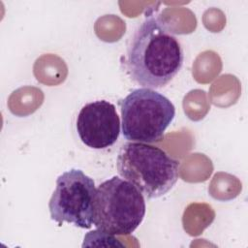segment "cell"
<instances>
[{
    "label": "cell",
    "mask_w": 248,
    "mask_h": 248,
    "mask_svg": "<svg viewBox=\"0 0 248 248\" xmlns=\"http://www.w3.org/2000/svg\"><path fill=\"white\" fill-rule=\"evenodd\" d=\"M145 211L140 190L129 181L112 176L96 190L93 225L111 235H128L141 224Z\"/></svg>",
    "instance_id": "obj_3"
},
{
    "label": "cell",
    "mask_w": 248,
    "mask_h": 248,
    "mask_svg": "<svg viewBox=\"0 0 248 248\" xmlns=\"http://www.w3.org/2000/svg\"><path fill=\"white\" fill-rule=\"evenodd\" d=\"M80 140L90 148L105 149L113 145L120 134V119L115 106L98 100L81 108L77 118Z\"/></svg>",
    "instance_id": "obj_6"
},
{
    "label": "cell",
    "mask_w": 248,
    "mask_h": 248,
    "mask_svg": "<svg viewBox=\"0 0 248 248\" xmlns=\"http://www.w3.org/2000/svg\"><path fill=\"white\" fill-rule=\"evenodd\" d=\"M122 134L131 141L151 143L160 140L175 116L169 98L150 88H138L119 102Z\"/></svg>",
    "instance_id": "obj_4"
},
{
    "label": "cell",
    "mask_w": 248,
    "mask_h": 248,
    "mask_svg": "<svg viewBox=\"0 0 248 248\" xmlns=\"http://www.w3.org/2000/svg\"><path fill=\"white\" fill-rule=\"evenodd\" d=\"M183 60L181 44L170 23L157 13L146 15L127 48L132 79L145 88H162L178 74Z\"/></svg>",
    "instance_id": "obj_1"
},
{
    "label": "cell",
    "mask_w": 248,
    "mask_h": 248,
    "mask_svg": "<svg viewBox=\"0 0 248 248\" xmlns=\"http://www.w3.org/2000/svg\"><path fill=\"white\" fill-rule=\"evenodd\" d=\"M93 178L81 170L71 169L56 179V187L48 202L52 221L59 225L73 224L81 229L93 225V209L96 196Z\"/></svg>",
    "instance_id": "obj_5"
},
{
    "label": "cell",
    "mask_w": 248,
    "mask_h": 248,
    "mask_svg": "<svg viewBox=\"0 0 248 248\" xmlns=\"http://www.w3.org/2000/svg\"><path fill=\"white\" fill-rule=\"evenodd\" d=\"M119 175L147 199L166 195L177 182L179 163L159 147L142 142H126L118 152Z\"/></svg>",
    "instance_id": "obj_2"
}]
</instances>
